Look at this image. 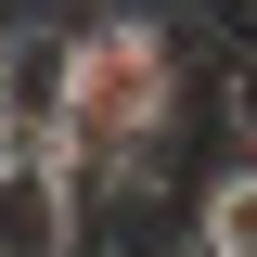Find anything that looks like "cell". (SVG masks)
Segmentation results:
<instances>
[{
    "mask_svg": "<svg viewBox=\"0 0 257 257\" xmlns=\"http://www.w3.org/2000/svg\"><path fill=\"white\" fill-rule=\"evenodd\" d=\"M219 103H231V142H257V64H231V90H219Z\"/></svg>",
    "mask_w": 257,
    "mask_h": 257,
    "instance_id": "cell-2",
    "label": "cell"
},
{
    "mask_svg": "<svg viewBox=\"0 0 257 257\" xmlns=\"http://www.w3.org/2000/svg\"><path fill=\"white\" fill-rule=\"evenodd\" d=\"M193 244L206 257H257V142H231V155L193 180Z\"/></svg>",
    "mask_w": 257,
    "mask_h": 257,
    "instance_id": "cell-1",
    "label": "cell"
},
{
    "mask_svg": "<svg viewBox=\"0 0 257 257\" xmlns=\"http://www.w3.org/2000/svg\"><path fill=\"white\" fill-rule=\"evenodd\" d=\"M244 39H257V0H244Z\"/></svg>",
    "mask_w": 257,
    "mask_h": 257,
    "instance_id": "cell-3",
    "label": "cell"
}]
</instances>
